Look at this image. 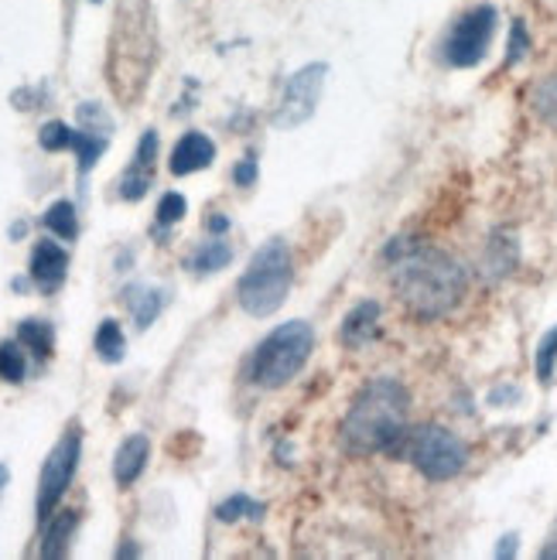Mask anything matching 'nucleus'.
<instances>
[{
	"label": "nucleus",
	"instance_id": "obj_26",
	"mask_svg": "<svg viewBox=\"0 0 557 560\" xmlns=\"http://www.w3.org/2000/svg\"><path fill=\"white\" fill-rule=\"evenodd\" d=\"M526 48H531V38H526V27L523 21H513V35H510V51H507V66H517Z\"/></svg>",
	"mask_w": 557,
	"mask_h": 560
},
{
	"label": "nucleus",
	"instance_id": "obj_17",
	"mask_svg": "<svg viewBox=\"0 0 557 560\" xmlns=\"http://www.w3.org/2000/svg\"><path fill=\"white\" fill-rule=\"evenodd\" d=\"M18 342L24 349H32L38 359H48L55 352V328L48 322H38V318H27L18 325Z\"/></svg>",
	"mask_w": 557,
	"mask_h": 560
},
{
	"label": "nucleus",
	"instance_id": "obj_24",
	"mask_svg": "<svg viewBox=\"0 0 557 560\" xmlns=\"http://www.w3.org/2000/svg\"><path fill=\"white\" fill-rule=\"evenodd\" d=\"M38 144L45 148V151H69V144H72V127L66 124V120H48L45 127H42V133H38Z\"/></svg>",
	"mask_w": 557,
	"mask_h": 560
},
{
	"label": "nucleus",
	"instance_id": "obj_31",
	"mask_svg": "<svg viewBox=\"0 0 557 560\" xmlns=\"http://www.w3.org/2000/svg\"><path fill=\"white\" fill-rule=\"evenodd\" d=\"M93 4H100V0H93Z\"/></svg>",
	"mask_w": 557,
	"mask_h": 560
},
{
	"label": "nucleus",
	"instance_id": "obj_9",
	"mask_svg": "<svg viewBox=\"0 0 557 560\" xmlns=\"http://www.w3.org/2000/svg\"><path fill=\"white\" fill-rule=\"evenodd\" d=\"M154 158H158V133L144 130L141 133V144L134 151V161L120 178V199L127 202H141L148 188L154 185Z\"/></svg>",
	"mask_w": 557,
	"mask_h": 560
},
{
	"label": "nucleus",
	"instance_id": "obj_12",
	"mask_svg": "<svg viewBox=\"0 0 557 560\" xmlns=\"http://www.w3.org/2000/svg\"><path fill=\"white\" fill-rule=\"evenodd\" d=\"M151 458V441L148 434H130L120 447H117V458H114V479L120 489L134 486L141 479V471Z\"/></svg>",
	"mask_w": 557,
	"mask_h": 560
},
{
	"label": "nucleus",
	"instance_id": "obj_1",
	"mask_svg": "<svg viewBox=\"0 0 557 560\" xmlns=\"http://www.w3.org/2000/svg\"><path fill=\"white\" fill-rule=\"evenodd\" d=\"M390 284L417 318H441L465 298V270L444 249L421 240H394L386 246Z\"/></svg>",
	"mask_w": 557,
	"mask_h": 560
},
{
	"label": "nucleus",
	"instance_id": "obj_4",
	"mask_svg": "<svg viewBox=\"0 0 557 560\" xmlns=\"http://www.w3.org/2000/svg\"><path fill=\"white\" fill-rule=\"evenodd\" d=\"M312 346H315V331L309 322L277 325L257 346L254 359H250V383L260 389H281L304 370Z\"/></svg>",
	"mask_w": 557,
	"mask_h": 560
},
{
	"label": "nucleus",
	"instance_id": "obj_25",
	"mask_svg": "<svg viewBox=\"0 0 557 560\" xmlns=\"http://www.w3.org/2000/svg\"><path fill=\"white\" fill-rule=\"evenodd\" d=\"M185 212H188L185 195H178V191L161 195V202H158V226H175V222L185 219Z\"/></svg>",
	"mask_w": 557,
	"mask_h": 560
},
{
	"label": "nucleus",
	"instance_id": "obj_28",
	"mask_svg": "<svg viewBox=\"0 0 557 560\" xmlns=\"http://www.w3.org/2000/svg\"><path fill=\"white\" fill-rule=\"evenodd\" d=\"M206 226H209L212 233H227V230H230V219H227V215H219V212H216V215H212V219L206 222Z\"/></svg>",
	"mask_w": 557,
	"mask_h": 560
},
{
	"label": "nucleus",
	"instance_id": "obj_14",
	"mask_svg": "<svg viewBox=\"0 0 557 560\" xmlns=\"http://www.w3.org/2000/svg\"><path fill=\"white\" fill-rule=\"evenodd\" d=\"M76 523H79V516L69 513V510L66 513H51L45 520V534H42V557L45 560H59V557L69 553V540L76 534Z\"/></svg>",
	"mask_w": 557,
	"mask_h": 560
},
{
	"label": "nucleus",
	"instance_id": "obj_10",
	"mask_svg": "<svg viewBox=\"0 0 557 560\" xmlns=\"http://www.w3.org/2000/svg\"><path fill=\"white\" fill-rule=\"evenodd\" d=\"M32 273L35 288L45 291V294H55L62 284H66V273H69V254L55 243V240H38L35 249H32Z\"/></svg>",
	"mask_w": 557,
	"mask_h": 560
},
{
	"label": "nucleus",
	"instance_id": "obj_7",
	"mask_svg": "<svg viewBox=\"0 0 557 560\" xmlns=\"http://www.w3.org/2000/svg\"><path fill=\"white\" fill-rule=\"evenodd\" d=\"M492 35H496V8L483 4V8H472L465 11L455 24L449 38L441 45V55L444 62L452 69H472L486 59V51L492 45Z\"/></svg>",
	"mask_w": 557,
	"mask_h": 560
},
{
	"label": "nucleus",
	"instance_id": "obj_27",
	"mask_svg": "<svg viewBox=\"0 0 557 560\" xmlns=\"http://www.w3.org/2000/svg\"><path fill=\"white\" fill-rule=\"evenodd\" d=\"M233 182L240 185V188H250L257 182V161H254V154H246L236 167H233Z\"/></svg>",
	"mask_w": 557,
	"mask_h": 560
},
{
	"label": "nucleus",
	"instance_id": "obj_22",
	"mask_svg": "<svg viewBox=\"0 0 557 560\" xmlns=\"http://www.w3.org/2000/svg\"><path fill=\"white\" fill-rule=\"evenodd\" d=\"M24 346L21 342H4L0 346V380L4 383H21L27 373V362H24Z\"/></svg>",
	"mask_w": 557,
	"mask_h": 560
},
{
	"label": "nucleus",
	"instance_id": "obj_5",
	"mask_svg": "<svg viewBox=\"0 0 557 560\" xmlns=\"http://www.w3.org/2000/svg\"><path fill=\"white\" fill-rule=\"evenodd\" d=\"M410 462L414 468L431 482H449L455 475H462L468 462V447L459 434L449 428L428 424L410 438Z\"/></svg>",
	"mask_w": 557,
	"mask_h": 560
},
{
	"label": "nucleus",
	"instance_id": "obj_2",
	"mask_svg": "<svg viewBox=\"0 0 557 560\" xmlns=\"http://www.w3.org/2000/svg\"><path fill=\"white\" fill-rule=\"evenodd\" d=\"M410 394L397 380H373L363 386L343 420V444L349 455H380L390 452L407 434Z\"/></svg>",
	"mask_w": 557,
	"mask_h": 560
},
{
	"label": "nucleus",
	"instance_id": "obj_18",
	"mask_svg": "<svg viewBox=\"0 0 557 560\" xmlns=\"http://www.w3.org/2000/svg\"><path fill=\"white\" fill-rule=\"evenodd\" d=\"M230 260H233V246L222 243V240H209V243H202L199 249H195L188 267L195 273H216L222 267H230Z\"/></svg>",
	"mask_w": 557,
	"mask_h": 560
},
{
	"label": "nucleus",
	"instance_id": "obj_13",
	"mask_svg": "<svg viewBox=\"0 0 557 560\" xmlns=\"http://www.w3.org/2000/svg\"><path fill=\"white\" fill-rule=\"evenodd\" d=\"M376 322H380V304L376 301H363V304H356L352 312L343 318V331H339V339L349 346V349H359V346H367L373 335H376Z\"/></svg>",
	"mask_w": 557,
	"mask_h": 560
},
{
	"label": "nucleus",
	"instance_id": "obj_3",
	"mask_svg": "<svg viewBox=\"0 0 557 560\" xmlns=\"http://www.w3.org/2000/svg\"><path fill=\"white\" fill-rule=\"evenodd\" d=\"M291 277H294V267H291L288 243L285 240L264 243L240 277V291H236L240 307L254 318H267L274 312H281V304L288 301V291H291Z\"/></svg>",
	"mask_w": 557,
	"mask_h": 560
},
{
	"label": "nucleus",
	"instance_id": "obj_19",
	"mask_svg": "<svg viewBox=\"0 0 557 560\" xmlns=\"http://www.w3.org/2000/svg\"><path fill=\"white\" fill-rule=\"evenodd\" d=\"M45 222V230H51L59 240H76L79 236V219H76V206L69 199H59V202H51L48 212L42 215Z\"/></svg>",
	"mask_w": 557,
	"mask_h": 560
},
{
	"label": "nucleus",
	"instance_id": "obj_15",
	"mask_svg": "<svg viewBox=\"0 0 557 560\" xmlns=\"http://www.w3.org/2000/svg\"><path fill=\"white\" fill-rule=\"evenodd\" d=\"M124 301H127V307L134 312L137 328H148V325H154V318L161 315V307H164V291H158V288H127V291H124Z\"/></svg>",
	"mask_w": 557,
	"mask_h": 560
},
{
	"label": "nucleus",
	"instance_id": "obj_8",
	"mask_svg": "<svg viewBox=\"0 0 557 560\" xmlns=\"http://www.w3.org/2000/svg\"><path fill=\"white\" fill-rule=\"evenodd\" d=\"M325 75H328L325 62H312V66L298 69L285 82V96H281V106H277V114H274V127L288 130V127H301L304 120H312V114L318 109V100H322Z\"/></svg>",
	"mask_w": 557,
	"mask_h": 560
},
{
	"label": "nucleus",
	"instance_id": "obj_23",
	"mask_svg": "<svg viewBox=\"0 0 557 560\" xmlns=\"http://www.w3.org/2000/svg\"><path fill=\"white\" fill-rule=\"evenodd\" d=\"M534 366H537V380L541 383H554V373H557V328L544 335Z\"/></svg>",
	"mask_w": 557,
	"mask_h": 560
},
{
	"label": "nucleus",
	"instance_id": "obj_21",
	"mask_svg": "<svg viewBox=\"0 0 557 560\" xmlns=\"http://www.w3.org/2000/svg\"><path fill=\"white\" fill-rule=\"evenodd\" d=\"M216 516H219L222 523H236V520H260V516H264V502L250 499L246 492H236V495H230L227 502H219V506H216Z\"/></svg>",
	"mask_w": 557,
	"mask_h": 560
},
{
	"label": "nucleus",
	"instance_id": "obj_29",
	"mask_svg": "<svg viewBox=\"0 0 557 560\" xmlns=\"http://www.w3.org/2000/svg\"><path fill=\"white\" fill-rule=\"evenodd\" d=\"M513 550H517V537H503V544H499L496 557H513Z\"/></svg>",
	"mask_w": 557,
	"mask_h": 560
},
{
	"label": "nucleus",
	"instance_id": "obj_20",
	"mask_svg": "<svg viewBox=\"0 0 557 560\" xmlns=\"http://www.w3.org/2000/svg\"><path fill=\"white\" fill-rule=\"evenodd\" d=\"M124 352H127V339H124L120 322L106 318V322L96 328V355H100L103 362H120Z\"/></svg>",
	"mask_w": 557,
	"mask_h": 560
},
{
	"label": "nucleus",
	"instance_id": "obj_16",
	"mask_svg": "<svg viewBox=\"0 0 557 560\" xmlns=\"http://www.w3.org/2000/svg\"><path fill=\"white\" fill-rule=\"evenodd\" d=\"M106 144H109V137L106 133H86V130H72V144H69V151H76V158H79V175L86 178L93 167H96V161H100V154L106 151Z\"/></svg>",
	"mask_w": 557,
	"mask_h": 560
},
{
	"label": "nucleus",
	"instance_id": "obj_30",
	"mask_svg": "<svg viewBox=\"0 0 557 560\" xmlns=\"http://www.w3.org/2000/svg\"><path fill=\"white\" fill-rule=\"evenodd\" d=\"M8 479H11V471H8V465H0V489L8 486Z\"/></svg>",
	"mask_w": 557,
	"mask_h": 560
},
{
	"label": "nucleus",
	"instance_id": "obj_6",
	"mask_svg": "<svg viewBox=\"0 0 557 560\" xmlns=\"http://www.w3.org/2000/svg\"><path fill=\"white\" fill-rule=\"evenodd\" d=\"M79 455H82V434H79V428H69L59 441H55V447H51L45 465H42V475H38V502H35V510H38L42 523L55 510H59L66 489L76 479Z\"/></svg>",
	"mask_w": 557,
	"mask_h": 560
},
{
	"label": "nucleus",
	"instance_id": "obj_11",
	"mask_svg": "<svg viewBox=\"0 0 557 560\" xmlns=\"http://www.w3.org/2000/svg\"><path fill=\"white\" fill-rule=\"evenodd\" d=\"M212 161H216V144H212V140L206 133H199V130H188L175 144L169 167H172L175 178H185V175L202 172V167H209Z\"/></svg>",
	"mask_w": 557,
	"mask_h": 560
}]
</instances>
